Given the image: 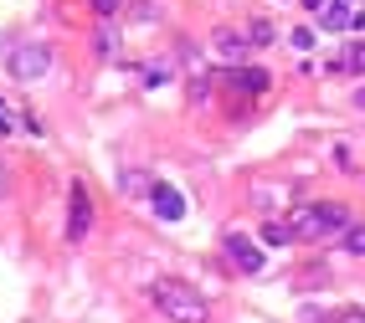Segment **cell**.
<instances>
[{
	"label": "cell",
	"mask_w": 365,
	"mask_h": 323,
	"mask_svg": "<svg viewBox=\"0 0 365 323\" xmlns=\"http://www.w3.org/2000/svg\"><path fill=\"white\" fill-rule=\"evenodd\" d=\"M355 103H360V108H365V88H360V92H355Z\"/></svg>",
	"instance_id": "20"
},
{
	"label": "cell",
	"mask_w": 365,
	"mask_h": 323,
	"mask_svg": "<svg viewBox=\"0 0 365 323\" xmlns=\"http://www.w3.org/2000/svg\"><path fill=\"white\" fill-rule=\"evenodd\" d=\"M350 31H355V36L365 31V6H355V16H350Z\"/></svg>",
	"instance_id": "16"
},
{
	"label": "cell",
	"mask_w": 365,
	"mask_h": 323,
	"mask_svg": "<svg viewBox=\"0 0 365 323\" xmlns=\"http://www.w3.org/2000/svg\"><path fill=\"white\" fill-rule=\"evenodd\" d=\"M0 195H6V164H0Z\"/></svg>",
	"instance_id": "19"
},
{
	"label": "cell",
	"mask_w": 365,
	"mask_h": 323,
	"mask_svg": "<svg viewBox=\"0 0 365 323\" xmlns=\"http://www.w3.org/2000/svg\"><path fill=\"white\" fill-rule=\"evenodd\" d=\"M93 226V201H88V190L83 185H72V211H67V236L72 241H83Z\"/></svg>",
	"instance_id": "6"
},
{
	"label": "cell",
	"mask_w": 365,
	"mask_h": 323,
	"mask_svg": "<svg viewBox=\"0 0 365 323\" xmlns=\"http://www.w3.org/2000/svg\"><path fill=\"white\" fill-rule=\"evenodd\" d=\"M227 262H232L237 272H262V252L252 246V236H242V231L227 236Z\"/></svg>",
	"instance_id": "4"
},
{
	"label": "cell",
	"mask_w": 365,
	"mask_h": 323,
	"mask_svg": "<svg viewBox=\"0 0 365 323\" xmlns=\"http://www.w3.org/2000/svg\"><path fill=\"white\" fill-rule=\"evenodd\" d=\"M242 52H247V41H242L237 31H216V57H227V62H237Z\"/></svg>",
	"instance_id": "10"
},
{
	"label": "cell",
	"mask_w": 365,
	"mask_h": 323,
	"mask_svg": "<svg viewBox=\"0 0 365 323\" xmlns=\"http://www.w3.org/2000/svg\"><path fill=\"white\" fill-rule=\"evenodd\" d=\"M252 41H273V26H267V21H262V16L252 21Z\"/></svg>",
	"instance_id": "13"
},
{
	"label": "cell",
	"mask_w": 365,
	"mask_h": 323,
	"mask_svg": "<svg viewBox=\"0 0 365 323\" xmlns=\"http://www.w3.org/2000/svg\"><path fill=\"white\" fill-rule=\"evenodd\" d=\"M93 11H98V16H113V11H124V0H93Z\"/></svg>",
	"instance_id": "14"
},
{
	"label": "cell",
	"mask_w": 365,
	"mask_h": 323,
	"mask_svg": "<svg viewBox=\"0 0 365 323\" xmlns=\"http://www.w3.org/2000/svg\"><path fill=\"white\" fill-rule=\"evenodd\" d=\"M350 226V211L339 201H319V206H294V231L304 241H319L329 231H345Z\"/></svg>",
	"instance_id": "2"
},
{
	"label": "cell",
	"mask_w": 365,
	"mask_h": 323,
	"mask_svg": "<svg viewBox=\"0 0 365 323\" xmlns=\"http://www.w3.org/2000/svg\"><path fill=\"white\" fill-rule=\"evenodd\" d=\"M227 83L242 88V92H262V88H267V72H262V67H237Z\"/></svg>",
	"instance_id": "8"
},
{
	"label": "cell",
	"mask_w": 365,
	"mask_h": 323,
	"mask_svg": "<svg viewBox=\"0 0 365 323\" xmlns=\"http://www.w3.org/2000/svg\"><path fill=\"white\" fill-rule=\"evenodd\" d=\"M294 236H299L294 221H267V226H262V241H267V246H288Z\"/></svg>",
	"instance_id": "9"
},
{
	"label": "cell",
	"mask_w": 365,
	"mask_h": 323,
	"mask_svg": "<svg viewBox=\"0 0 365 323\" xmlns=\"http://www.w3.org/2000/svg\"><path fill=\"white\" fill-rule=\"evenodd\" d=\"M150 206H155V216H160V221H180V216H185L180 190H175V185H165V180H155V185H150Z\"/></svg>",
	"instance_id": "5"
},
{
	"label": "cell",
	"mask_w": 365,
	"mask_h": 323,
	"mask_svg": "<svg viewBox=\"0 0 365 323\" xmlns=\"http://www.w3.org/2000/svg\"><path fill=\"white\" fill-rule=\"evenodd\" d=\"M150 297L160 303V313H165L170 323H206V318H211V308H206V297H201L196 287H185V282H175V277H160V282L150 287Z\"/></svg>",
	"instance_id": "1"
},
{
	"label": "cell",
	"mask_w": 365,
	"mask_h": 323,
	"mask_svg": "<svg viewBox=\"0 0 365 323\" xmlns=\"http://www.w3.org/2000/svg\"><path fill=\"white\" fill-rule=\"evenodd\" d=\"M334 323H365V313H355V308H350V313H339Z\"/></svg>",
	"instance_id": "17"
},
{
	"label": "cell",
	"mask_w": 365,
	"mask_h": 323,
	"mask_svg": "<svg viewBox=\"0 0 365 323\" xmlns=\"http://www.w3.org/2000/svg\"><path fill=\"white\" fill-rule=\"evenodd\" d=\"M345 252L350 257H365V226H350L345 231Z\"/></svg>",
	"instance_id": "12"
},
{
	"label": "cell",
	"mask_w": 365,
	"mask_h": 323,
	"mask_svg": "<svg viewBox=\"0 0 365 323\" xmlns=\"http://www.w3.org/2000/svg\"><path fill=\"white\" fill-rule=\"evenodd\" d=\"M294 46H299V52H309V46H314V31H309V26H299V31H294Z\"/></svg>",
	"instance_id": "15"
},
{
	"label": "cell",
	"mask_w": 365,
	"mask_h": 323,
	"mask_svg": "<svg viewBox=\"0 0 365 323\" xmlns=\"http://www.w3.org/2000/svg\"><path fill=\"white\" fill-rule=\"evenodd\" d=\"M329 67H334V72H339V67H350V72H365V41H350V52L339 57V62H329Z\"/></svg>",
	"instance_id": "11"
},
{
	"label": "cell",
	"mask_w": 365,
	"mask_h": 323,
	"mask_svg": "<svg viewBox=\"0 0 365 323\" xmlns=\"http://www.w3.org/2000/svg\"><path fill=\"white\" fill-rule=\"evenodd\" d=\"M350 16H355V6H345V0H324L319 26H324V31H350Z\"/></svg>",
	"instance_id": "7"
},
{
	"label": "cell",
	"mask_w": 365,
	"mask_h": 323,
	"mask_svg": "<svg viewBox=\"0 0 365 323\" xmlns=\"http://www.w3.org/2000/svg\"><path fill=\"white\" fill-rule=\"evenodd\" d=\"M294 6H304V11H324V0H294Z\"/></svg>",
	"instance_id": "18"
},
{
	"label": "cell",
	"mask_w": 365,
	"mask_h": 323,
	"mask_svg": "<svg viewBox=\"0 0 365 323\" xmlns=\"http://www.w3.org/2000/svg\"><path fill=\"white\" fill-rule=\"evenodd\" d=\"M355 6H365V0H355Z\"/></svg>",
	"instance_id": "21"
},
{
	"label": "cell",
	"mask_w": 365,
	"mask_h": 323,
	"mask_svg": "<svg viewBox=\"0 0 365 323\" xmlns=\"http://www.w3.org/2000/svg\"><path fill=\"white\" fill-rule=\"evenodd\" d=\"M46 72H52V52H46L41 41H26V46L11 52V78L16 83H36V78H46Z\"/></svg>",
	"instance_id": "3"
}]
</instances>
